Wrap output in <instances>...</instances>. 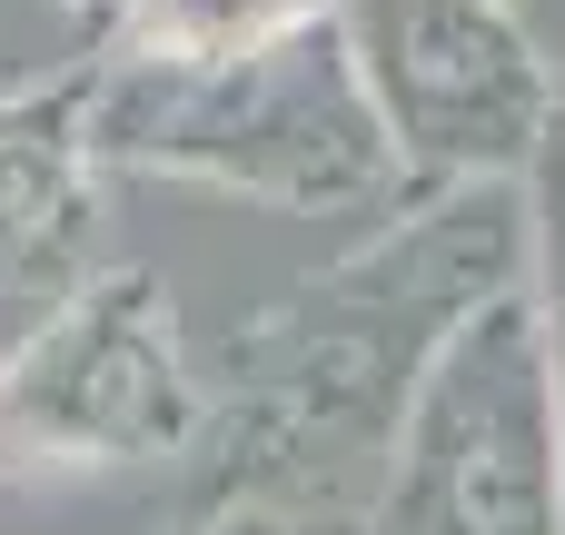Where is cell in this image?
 I'll use <instances>...</instances> for the list:
<instances>
[{
  "label": "cell",
  "instance_id": "obj_1",
  "mask_svg": "<svg viewBox=\"0 0 565 535\" xmlns=\"http://www.w3.org/2000/svg\"><path fill=\"white\" fill-rule=\"evenodd\" d=\"M526 248H536L526 179H427L407 218L338 248L228 347L199 496L358 526L437 347L477 308L526 288Z\"/></svg>",
  "mask_w": 565,
  "mask_h": 535
},
{
  "label": "cell",
  "instance_id": "obj_2",
  "mask_svg": "<svg viewBox=\"0 0 565 535\" xmlns=\"http://www.w3.org/2000/svg\"><path fill=\"white\" fill-rule=\"evenodd\" d=\"M129 149L248 189L268 208H377L407 189V159L377 119L358 40L338 10L238 50V60H139Z\"/></svg>",
  "mask_w": 565,
  "mask_h": 535
},
{
  "label": "cell",
  "instance_id": "obj_3",
  "mask_svg": "<svg viewBox=\"0 0 565 535\" xmlns=\"http://www.w3.org/2000/svg\"><path fill=\"white\" fill-rule=\"evenodd\" d=\"M358 535H565V407L536 288H507L437 347Z\"/></svg>",
  "mask_w": 565,
  "mask_h": 535
},
{
  "label": "cell",
  "instance_id": "obj_4",
  "mask_svg": "<svg viewBox=\"0 0 565 535\" xmlns=\"http://www.w3.org/2000/svg\"><path fill=\"white\" fill-rule=\"evenodd\" d=\"M377 119L427 179H526L565 129V60L516 0H338Z\"/></svg>",
  "mask_w": 565,
  "mask_h": 535
},
{
  "label": "cell",
  "instance_id": "obj_5",
  "mask_svg": "<svg viewBox=\"0 0 565 535\" xmlns=\"http://www.w3.org/2000/svg\"><path fill=\"white\" fill-rule=\"evenodd\" d=\"M338 0H139L129 10V50L139 60H238L298 20H318Z\"/></svg>",
  "mask_w": 565,
  "mask_h": 535
},
{
  "label": "cell",
  "instance_id": "obj_6",
  "mask_svg": "<svg viewBox=\"0 0 565 535\" xmlns=\"http://www.w3.org/2000/svg\"><path fill=\"white\" fill-rule=\"evenodd\" d=\"M526 199H536L526 288H536V318H546V347H556V407H565V129L536 149V169H526Z\"/></svg>",
  "mask_w": 565,
  "mask_h": 535
}]
</instances>
